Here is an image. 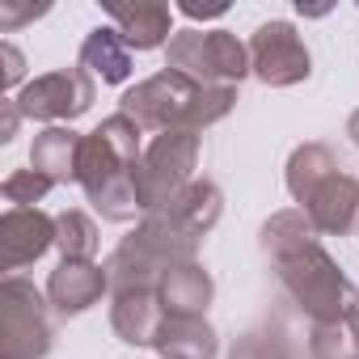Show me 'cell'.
I'll return each instance as SVG.
<instances>
[{"instance_id": "obj_1", "label": "cell", "mask_w": 359, "mask_h": 359, "mask_svg": "<svg viewBox=\"0 0 359 359\" xmlns=\"http://www.w3.org/2000/svg\"><path fill=\"white\" fill-rule=\"evenodd\" d=\"M144 127L135 118H127L123 110L102 118L85 140H81V169H76V187L85 191V199L102 212V220L127 224L140 212L135 199V182H131V169L144 156L140 144Z\"/></svg>"}, {"instance_id": "obj_2", "label": "cell", "mask_w": 359, "mask_h": 359, "mask_svg": "<svg viewBox=\"0 0 359 359\" xmlns=\"http://www.w3.org/2000/svg\"><path fill=\"white\" fill-rule=\"evenodd\" d=\"M199 241L191 229H182L177 220H169L165 212L144 216L106 258V275H110V296L118 292H156L161 275L169 266L182 262H199Z\"/></svg>"}, {"instance_id": "obj_3", "label": "cell", "mask_w": 359, "mask_h": 359, "mask_svg": "<svg viewBox=\"0 0 359 359\" xmlns=\"http://www.w3.org/2000/svg\"><path fill=\"white\" fill-rule=\"evenodd\" d=\"M279 287L287 292V300L309 317V325L321 321H346L359 313V287L342 275V266L334 262V254L313 241L279 262H271Z\"/></svg>"}, {"instance_id": "obj_4", "label": "cell", "mask_w": 359, "mask_h": 359, "mask_svg": "<svg viewBox=\"0 0 359 359\" xmlns=\"http://www.w3.org/2000/svg\"><path fill=\"white\" fill-rule=\"evenodd\" d=\"M199 148H203L199 131H161V135H152V144H144V156L131 169L135 199H140L144 216L169 208L177 195L195 182Z\"/></svg>"}, {"instance_id": "obj_5", "label": "cell", "mask_w": 359, "mask_h": 359, "mask_svg": "<svg viewBox=\"0 0 359 359\" xmlns=\"http://www.w3.org/2000/svg\"><path fill=\"white\" fill-rule=\"evenodd\" d=\"M165 68L195 85H241L250 72V43L233 30H177L165 47Z\"/></svg>"}, {"instance_id": "obj_6", "label": "cell", "mask_w": 359, "mask_h": 359, "mask_svg": "<svg viewBox=\"0 0 359 359\" xmlns=\"http://www.w3.org/2000/svg\"><path fill=\"white\" fill-rule=\"evenodd\" d=\"M51 300L30 279L9 275L0 283V338H5V359H47L55 330L47 317Z\"/></svg>"}, {"instance_id": "obj_7", "label": "cell", "mask_w": 359, "mask_h": 359, "mask_svg": "<svg viewBox=\"0 0 359 359\" xmlns=\"http://www.w3.org/2000/svg\"><path fill=\"white\" fill-rule=\"evenodd\" d=\"M199 97V85L173 68H161L156 76L131 85L118 102V110L127 118H135L144 131H187V118H191V106Z\"/></svg>"}, {"instance_id": "obj_8", "label": "cell", "mask_w": 359, "mask_h": 359, "mask_svg": "<svg viewBox=\"0 0 359 359\" xmlns=\"http://www.w3.org/2000/svg\"><path fill=\"white\" fill-rule=\"evenodd\" d=\"M93 97H97V81L85 68H55V72H43V76L26 81V89L13 102H18L22 118L64 127V123L81 118L93 106Z\"/></svg>"}, {"instance_id": "obj_9", "label": "cell", "mask_w": 359, "mask_h": 359, "mask_svg": "<svg viewBox=\"0 0 359 359\" xmlns=\"http://www.w3.org/2000/svg\"><path fill=\"white\" fill-rule=\"evenodd\" d=\"M250 72L266 89H292L313 76V51L292 22H262L250 34Z\"/></svg>"}, {"instance_id": "obj_10", "label": "cell", "mask_w": 359, "mask_h": 359, "mask_svg": "<svg viewBox=\"0 0 359 359\" xmlns=\"http://www.w3.org/2000/svg\"><path fill=\"white\" fill-rule=\"evenodd\" d=\"M55 245V216L43 208H5L0 216V266L22 271Z\"/></svg>"}, {"instance_id": "obj_11", "label": "cell", "mask_w": 359, "mask_h": 359, "mask_svg": "<svg viewBox=\"0 0 359 359\" xmlns=\"http://www.w3.org/2000/svg\"><path fill=\"white\" fill-rule=\"evenodd\" d=\"M300 212L309 216L317 237H346L359 224V177L338 169L300 203Z\"/></svg>"}, {"instance_id": "obj_12", "label": "cell", "mask_w": 359, "mask_h": 359, "mask_svg": "<svg viewBox=\"0 0 359 359\" xmlns=\"http://www.w3.org/2000/svg\"><path fill=\"white\" fill-rule=\"evenodd\" d=\"M110 292V275L97 262H60L47 279V300L60 317H81Z\"/></svg>"}, {"instance_id": "obj_13", "label": "cell", "mask_w": 359, "mask_h": 359, "mask_svg": "<svg viewBox=\"0 0 359 359\" xmlns=\"http://www.w3.org/2000/svg\"><path fill=\"white\" fill-rule=\"evenodd\" d=\"M110 13V26L123 34V43L131 51H156V47H169V39L177 34L173 30V9L169 5H156V0H135V5H106Z\"/></svg>"}, {"instance_id": "obj_14", "label": "cell", "mask_w": 359, "mask_h": 359, "mask_svg": "<svg viewBox=\"0 0 359 359\" xmlns=\"http://www.w3.org/2000/svg\"><path fill=\"white\" fill-rule=\"evenodd\" d=\"M165 325V304L156 292H118L110 300V330L127 346H156Z\"/></svg>"}, {"instance_id": "obj_15", "label": "cell", "mask_w": 359, "mask_h": 359, "mask_svg": "<svg viewBox=\"0 0 359 359\" xmlns=\"http://www.w3.org/2000/svg\"><path fill=\"white\" fill-rule=\"evenodd\" d=\"M165 313H177V317H203L212 296H216V283L208 275L203 262H182V266H169L161 275V287H156Z\"/></svg>"}, {"instance_id": "obj_16", "label": "cell", "mask_w": 359, "mask_h": 359, "mask_svg": "<svg viewBox=\"0 0 359 359\" xmlns=\"http://www.w3.org/2000/svg\"><path fill=\"white\" fill-rule=\"evenodd\" d=\"M152 351H156V359H216L220 355V334L212 330L208 317L165 313V325H161Z\"/></svg>"}, {"instance_id": "obj_17", "label": "cell", "mask_w": 359, "mask_h": 359, "mask_svg": "<svg viewBox=\"0 0 359 359\" xmlns=\"http://www.w3.org/2000/svg\"><path fill=\"white\" fill-rule=\"evenodd\" d=\"M81 131L72 127H43L30 144V169H39L47 182L68 187L76 182V169H81Z\"/></svg>"}, {"instance_id": "obj_18", "label": "cell", "mask_w": 359, "mask_h": 359, "mask_svg": "<svg viewBox=\"0 0 359 359\" xmlns=\"http://www.w3.org/2000/svg\"><path fill=\"white\" fill-rule=\"evenodd\" d=\"M81 68L102 81V85H123L135 68H131V47L123 43V34L114 26H93L81 43Z\"/></svg>"}, {"instance_id": "obj_19", "label": "cell", "mask_w": 359, "mask_h": 359, "mask_svg": "<svg viewBox=\"0 0 359 359\" xmlns=\"http://www.w3.org/2000/svg\"><path fill=\"white\" fill-rule=\"evenodd\" d=\"M169 220H177L182 229H191L195 237H203V233H212L216 229V220L224 216V195H220V187L216 182H208V177H195V182L177 195L169 208H161Z\"/></svg>"}, {"instance_id": "obj_20", "label": "cell", "mask_w": 359, "mask_h": 359, "mask_svg": "<svg viewBox=\"0 0 359 359\" xmlns=\"http://www.w3.org/2000/svg\"><path fill=\"white\" fill-rule=\"evenodd\" d=\"M338 173V161H334V152L325 148V144H317V140H309V144H300V148H292V156H287V169H283V182H287V195L296 199V203H304L325 177H334Z\"/></svg>"}, {"instance_id": "obj_21", "label": "cell", "mask_w": 359, "mask_h": 359, "mask_svg": "<svg viewBox=\"0 0 359 359\" xmlns=\"http://www.w3.org/2000/svg\"><path fill=\"white\" fill-rule=\"evenodd\" d=\"M313 241H321V237H317V229L309 224V216H304L300 208L275 212V216L262 224V233H258V245H262V254H266L271 262H279V258H287V254H296V250H304V245H313Z\"/></svg>"}, {"instance_id": "obj_22", "label": "cell", "mask_w": 359, "mask_h": 359, "mask_svg": "<svg viewBox=\"0 0 359 359\" xmlns=\"http://www.w3.org/2000/svg\"><path fill=\"white\" fill-rule=\"evenodd\" d=\"M97 224L85 216V212H76V208H68V212H60L55 216V250H60V262H93L97 258Z\"/></svg>"}, {"instance_id": "obj_23", "label": "cell", "mask_w": 359, "mask_h": 359, "mask_svg": "<svg viewBox=\"0 0 359 359\" xmlns=\"http://www.w3.org/2000/svg\"><path fill=\"white\" fill-rule=\"evenodd\" d=\"M309 355H313V359H359V330H355V317L309 325Z\"/></svg>"}, {"instance_id": "obj_24", "label": "cell", "mask_w": 359, "mask_h": 359, "mask_svg": "<svg viewBox=\"0 0 359 359\" xmlns=\"http://www.w3.org/2000/svg\"><path fill=\"white\" fill-rule=\"evenodd\" d=\"M229 359H292V351H287V338L279 325H258V330H245L241 338H233Z\"/></svg>"}, {"instance_id": "obj_25", "label": "cell", "mask_w": 359, "mask_h": 359, "mask_svg": "<svg viewBox=\"0 0 359 359\" xmlns=\"http://www.w3.org/2000/svg\"><path fill=\"white\" fill-rule=\"evenodd\" d=\"M237 106V85H199V97L191 106L187 131H203L220 118H229V110Z\"/></svg>"}, {"instance_id": "obj_26", "label": "cell", "mask_w": 359, "mask_h": 359, "mask_svg": "<svg viewBox=\"0 0 359 359\" xmlns=\"http://www.w3.org/2000/svg\"><path fill=\"white\" fill-rule=\"evenodd\" d=\"M55 182H47V177L39 169H13L5 177V187H0V195H5L9 208H39L47 195H51Z\"/></svg>"}, {"instance_id": "obj_27", "label": "cell", "mask_w": 359, "mask_h": 359, "mask_svg": "<svg viewBox=\"0 0 359 359\" xmlns=\"http://www.w3.org/2000/svg\"><path fill=\"white\" fill-rule=\"evenodd\" d=\"M0 64H5V93L13 97V89L26 81V55L13 47V43H0ZM26 89V85H22Z\"/></svg>"}, {"instance_id": "obj_28", "label": "cell", "mask_w": 359, "mask_h": 359, "mask_svg": "<svg viewBox=\"0 0 359 359\" xmlns=\"http://www.w3.org/2000/svg\"><path fill=\"white\" fill-rule=\"evenodd\" d=\"M43 13H47V5H43V9H30V5H13V0H5V5H0V30L13 34L22 22H34V18H43Z\"/></svg>"}, {"instance_id": "obj_29", "label": "cell", "mask_w": 359, "mask_h": 359, "mask_svg": "<svg viewBox=\"0 0 359 359\" xmlns=\"http://www.w3.org/2000/svg\"><path fill=\"white\" fill-rule=\"evenodd\" d=\"M0 110H5V118H0V144H9V140L18 135L22 110H18V102H13V97H5V102H0Z\"/></svg>"}, {"instance_id": "obj_30", "label": "cell", "mask_w": 359, "mask_h": 359, "mask_svg": "<svg viewBox=\"0 0 359 359\" xmlns=\"http://www.w3.org/2000/svg\"><path fill=\"white\" fill-rule=\"evenodd\" d=\"M177 13H182V18H191V22H208V18H224L229 13V5H182V9H177Z\"/></svg>"}, {"instance_id": "obj_31", "label": "cell", "mask_w": 359, "mask_h": 359, "mask_svg": "<svg viewBox=\"0 0 359 359\" xmlns=\"http://www.w3.org/2000/svg\"><path fill=\"white\" fill-rule=\"evenodd\" d=\"M346 135H351V144L359 148V110H355V114L346 118Z\"/></svg>"}, {"instance_id": "obj_32", "label": "cell", "mask_w": 359, "mask_h": 359, "mask_svg": "<svg viewBox=\"0 0 359 359\" xmlns=\"http://www.w3.org/2000/svg\"><path fill=\"white\" fill-rule=\"evenodd\" d=\"M355 330H359V313H355Z\"/></svg>"}, {"instance_id": "obj_33", "label": "cell", "mask_w": 359, "mask_h": 359, "mask_svg": "<svg viewBox=\"0 0 359 359\" xmlns=\"http://www.w3.org/2000/svg\"><path fill=\"white\" fill-rule=\"evenodd\" d=\"M292 359H296V355H292Z\"/></svg>"}]
</instances>
